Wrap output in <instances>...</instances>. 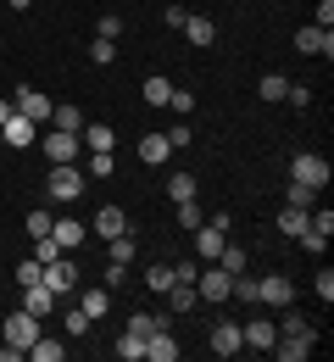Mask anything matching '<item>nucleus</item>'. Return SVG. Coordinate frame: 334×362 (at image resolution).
Returning <instances> with one entry per match:
<instances>
[{
  "instance_id": "obj_1",
  "label": "nucleus",
  "mask_w": 334,
  "mask_h": 362,
  "mask_svg": "<svg viewBox=\"0 0 334 362\" xmlns=\"http://www.w3.org/2000/svg\"><path fill=\"white\" fill-rule=\"evenodd\" d=\"M195 296H201L206 307H223V301L234 296V273L217 268V262H206V268L195 273Z\"/></svg>"
},
{
  "instance_id": "obj_2",
  "label": "nucleus",
  "mask_w": 334,
  "mask_h": 362,
  "mask_svg": "<svg viewBox=\"0 0 334 362\" xmlns=\"http://www.w3.org/2000/svg\"><path fill=\"white\" fill-rule=\"evenodd\" d=\"M40 334H45V317H34V313H28V307H23V313H11V317H6V346H17L23 357H28V346H34Z\"/></svg>"
},
{
  "instance_id": "obj_3",
  "label": "nucleus",
  "mask_w": 334,
  "mask_h": 362,
  "mask_svg": "<svg viewBox=\"0 0 334 362\" xmlns=\"http://www.w3.org/2000/svg\"><path fill=\"white\" fill-rule=\"evenodd\" d=\"M290 179H295V184H312V189H323V184L334 179V168H329V156H318V151H301V156L290 162Z\"/></svg>"
},
{
  "instance_id": "obj_4",
  "label": "nucleus",
  "mask_w": 334,
  "mask_h": 362,
  "mask_svg": "<svg viewBox=\"0 0 334 362\" xmlns=\"http://www.w3.org/2000/svg\"><path fill=\"white\" fill-rule=\"evenodd\" d=\"M45 189H50V201H78V195H84V173H78L73 162H50Z\"/></svg>"
},
{
  "instance_id": "obj_5",
  "label": "nucleus",
  "mask_w": 334,
  "mask_h": 362,
  "mask_svg": "<svg viewBox=\"0 0 334 362\" xmlns=\"http://www.w3.org/2000/svg\"><path fill=\"white\" fill-rule=\"evenodd\" d=\"M206 346H212V357H239V351H245L239 323H234V317H217V323H212V334H206Z\"/></svg>"
},
{
  "instance_id": "obj_6",
  "label": "nucleus",
  "mask_w": 334,
  "mask_h": 362,
  "mask_svg": "<svg viewBox=\"0 0 334 362\" xmlns=\"http://www.w3.org/2000/svg\"><path fill=\"white\" fill-rule=\"evenodd\" d=\"M223 245H229V228H223V223H212V218H206V223L195 228V257H201V262H217V251H223Z\"/></svg>"
},
{
  "instance_id": "obj_7",
  "label": "nucleus",
  "mask_w": 334,
  "mask_h": 362,
  "mask_svg": "<svg viewBox=\"0 0 334 362\" xmlns=\"http://www.w3.org/2000/svg\"><path fill=\"white\" fill-rule=\"evenodd\" d=\"M0 139H6L11 151H23V145H34V139H40V123H34V117H23V112H11V117L0 123Z\"/></svg>"
},
{
  "instance_id": "obj_8",
  "label": "nucleus",
  "mask_w": 334,
  "mask_h": 362,
  "mask_svg": "<svg viewBox=\"0 0 334 362\" xmlns=\"http://www.w3.org/2000/svg\"><path fill=\"white\" fill-rule=\"evenodd\" d=\"M239 340H245V351H268L279 340V323L273 317H251V323H239Z\"/></svg>"
},
{
  "instance_id": "obj_9",
  "label": "nucleus",
  "mask_w": 334,
  "mask_h": 362,
  "mask_svg": "<svg viewBox=\"0 0 334 362\" xmlns=\"http://www.w3.org/2000/svg\"><path fill=\"white\" fill-rule=\"evenodd\" d=\"M40 145H45V156L50 162H78V134H67V129H50V134H40Z\"/></svg>"
},
{
  "instance_id": "obj_10",
  "label": "nucleus",
  "mask_w": 334,
  "mask_h": 362,
  "mask_svg": "<svg viewBox=\"0 0 334 362\" xmlns=\"http://www.w3.org/2000/svg\"><path fill=\"white\" fill-rule=\"evenodd\" d=\"M295 50H301V56H323V62H329V56H334V28H318V23H312V28H301V34H295Z\"/></svg>"
},
{
  "instance_id": "obj_11",
  "label": "nucleus",
  "mask_w": 334,
  "mask_h": 362,
  "mask_svg": "<svg viewBox=\"0 0 334 362\" xmlns=\"http://www.w3.org/2000/svg\"><path fill=\"white\" fill-rule=\"evenodd\" d=\"M40 284H45V290H56V296H67V290L78 284V268H73L67 257H56V262H45V273H40Z\"/></svg>"
},
{
  "instance_id": "obj_12",
  "label": "nucleus",
  "mask_w": 334,
  "mask_h": 362,
  "mask_svg": "<svg viewBox=\"0 0 334 362\" xmlns=\"http://www.w3.org/2000/svg\"><path fill=\"white\" fill-rule=\"evenodd\" d=\"M262 307H295V284H290L285 273H273V279H262Z\"/></svg>"
},
{
  "instance_id": "obj_13",
  "label": "nucleus",
  "mask_w": 334,
  "mask_h": 362,
  "mask_svg": "<svg viewBox=\"0 0 334 362\" xmlns=\"http://www.w3.org/2000/svg\"><path fill=\"white\" fill-rule=\"evenodd\" d=\"M145 362H179V340H173V329L145 334Z\"/></svg>"
},
{
  "instance_id": "obj_14",
  "label": "nucleus",
  "mask_w": 334,
  "mask_h": 362,
  "mask_svg": "<svg viewBox=\"0 0 334 362\" xmlns=\"http://www.w3.org/2000/svg\"><path fill=\"white\" fill-rule=\"evenodd\" d=\"M11 112H23V117H34L40 129L50 123V95H40V90H17V106Z\"/></svg>"
},
{
  "instance_id": "obj_15",
  "label": "nucleus",
  "mask_w": 334,
  "mask_h": 362,
  "mask_svg": "<svg viewBox=\"0 0 334 362\" xmlns=\"http://www.w3.org/2000/svg\"><path fill=\"white\" fill-rule=\"evenodd\" d=\"M90 223H95L100 240H117V234H129V212H123V206H100Z\"/></svg>"
},
{
  "instance_id": "obj_16",
  "label": "nucleus",
  "mask_w": 334,
  "mask_h": 362,
  "mask_svg": "<svg viewBox=\"0 0 334 362\" xmlns=\"http://www.w3.org/2000/svg\"><path fill=\"white\" fill-rule=\"evenodd\" d=\"M268 351H273L279 362H306V357H312V340H301V334H279Z\"/></svg>"
},
{
  "instance_id": "obj_17",
  "label": "nucleus",
  "mask_w": 334,
  "mask_h": 362,
  "mask_svg": "<svg viewBox=\"0 0 334 362\" xmlns=\"http://www.w3.org/2000/svg\"><path fill=\"white\" fill-rule=\"evenodd\" d=\"M84 234H90V228L73 223V218H56V223H50V240H56L61 251H78V245H84Z\"/></svg>"
},
{
  "instance_id": "obj_18",
  "label": "nucleus",
  "mask_w": 334,
  "mask_h": 362,
  "mask_svg": "<svg viewBox=\"0 0 334 362\" xmlns=\"http://www.w3.org/2000/svg\"><path fill=\"white\" fill-rule=\"evenodd\" d=\"M23 307H28L34 317H50V313H56V290H45V284H28V290H23Z\"/></svg>"
},
{
  "instance_id": "obj_19",
  "label": "nucleus",
  "mask_w": 334,
  "mask_h": 362,
  "mask_svg": "<svg viewBox=\"0 0 334 362\" xmlns=\"http://www.w3.org/2000/svg\"><path fill=\"white\" fill-rule=\"evenodd\" d=\"M167 156H173V145H167V134H145V139H140V162H145V168H162Z\"/></svg>"
},
{
  "instance_id": "obj_20",
  "label": "nucleus",
  "mask_w": 334,
  "mask_h": 362,
  "mask_svg": "<svg viewBox=\"0 0 334 362\" xmlns=\"http://www.w3.org/2000/svg\"><path fill=\"white\" fill-rule=\"evenodd\" d=\"M184 40L190 45H217V23L212 17H184Z\"/></svg>"
},
{
  "instance_id": "obj_21",
  "label": "nucleus",
  "mask_w": 334,
  "mask_h": 362,
  "mask_svg": "<svg viewBox=\"0 0 334 362\" xmlns=\"http://www.w3.org/2000/svg\"><path fill=\"white\" fill-rule=\"evenodd\" d=\"M61 357H67V346H61L56 334H40V340L28 346V362H61Z\"/></svg>"
},
{
  "instance_id": "obj_22",
  "label": "nucleus",
  "mask_w": 334,
  "mask_h": 362,
  "mask_svg": "<svg viewBox=\"0 0 334 362\" xmlns=\"http://www.w3.org/2000/svg\"><path fill=\"white\" fill-rule=\"evenodd\" d=\"M78 145H90V151H112L117 134H112L106 123H84V129H78Z\"/></svg>"
},
{
  "instance_id": "obj_23",
  "label": "nucleus",
  "mask_w": 334,
  "mask_h": 362,
  "mask_svg": "<svg viewBox=\"0 0 334 362\" xmlns=\"http://www.w3.org/2000/svg\"><path fill=\"white\" fill-rule=\"evenodd\" d=\"M234 296H239V301H245V307H262V279H256V273H245V268H239V273H234Z\"/></svg>"
},
{
  "instance_id": "obj_24",
  "label": "nucleus",
  "mask_w": 334,
  "mask_h": 362,
  "mask_svg": "<svg viewBox=\"0 0 334 362\" xmlns=\"http://www.w3.org/2000/svg\"><path fill=\"white\" fill-rule=\"evenodd\" d=\"M279 334H301V340H318V329L306 323L301 313H290V307H279Z\"/></svg>"
},
{
  "instance_id": "obj_25",
  "label": "nucleus",
  "mask_w": 334,
  "mask_h": 362,
  "mask_svg": "<svg viewBox=\"0 0 334 362\" xmlns=\"http://www.w3.org/2000/svg\"><path fill=\"white\" fill-rule=\"evenodd\" d=\"M112 357H117V362H145V340L123 329V334H117V346H112Z\"/></svg>"
},
{
  "instance_id": "obj_26",
  "label": "nucleus",
  "mask_w": 334,
  "mask_h": 362,
  "mask_svg": "<svg viewBox=\"0 0 334 362\" xmlns=\"http://www.w3.org/2000/svg\"><path fill=\"white\" fill-rule=\"evenodd\" d=\"M195 307H201L195 284H173V290H167V313H195Z\"/></svg>"
},
{
  "instance_id": "obj_27",
  "label": "nucleus",
  "mask_w": 334,
  "mask_h": 362,
  "mask_svg": "<svg viewBox=\"0 0 334 362\" xmlns=\"http://www.w3.org/2000/svg\"><path fill=\"white\" fill-rule=\"evenodd\" d=\"M50 129H67V134H78V129H84V112H78V106H50Z\"/></svg>"
},
{
  "instance_id": "obj_28",
  "label": "nucleus",
  "mask_w": 334,
  "mask_h": 362,
  "mask_svg": "<svg viewBox=\"0 0 334 362\" xmlns=\"http://www.w3.org/2000/svg\"><path fill=\"white\" fill-rule=\"evenodd\" d=\"M106 257H112V262H123V268H129V262H134V257H140V245H134V234H117V240H106Z\"/></svg>"
},
{
  "instance_id": "obj_29",
  "label": "nucleus",
  "mask_w": 334,
  "mask_h": 362,
  "mask_svg": "<svg viewBox=\"0 0 334 362\" xmlns=\"http://www.w3.org/2000/svg\"><path fill=\"white\" fill-rule=\"evenodd\" d=\"M78 307L90 313V323H95V317L112 313V296H106V290H84V296H78Z\"/></svg>"
},
{
  "instance_id": "obj_30",
  "label": "nucleus",
  "mask_w": 334,
  "mask_h": 362,
  "mask_svg": "<svg viewBox=\"0 0 334 362\" xmlns=\"http://www.w3.org/2000/svg\"><path fill=\"white\" fill-rule=\"evenodd\" d=\"M306 223H312V212H301V206H285V212H279V234H290V240H295Z\"/></svg>"
},
{
  "instance_id": "obj_31",
  "label": "nucleus",
  "mask_w": 334,
  "mask_h": 362,
  "mask_svg": "<svg viewBox=\"0 0 334 362\" xmlns=\"http://www.w3.org/2000/svg\"><path fill=\"white\" fill-rule=\"evenodd\" d=\"M167 95H173V84H167L162 73H150V78H145V106H167Z\"/></svg>"
},
{
  "instance_id": "obj_32",
  "label": "nucleus",
  "mask_w": 334,
  "mask_h": 362,
  "mask_svg": "<svg viewBox=\"0 0 334 362\" xmlns=\"http://www.w3.org/2000/svg\"><path fill=\"white\" fill-rule=\"evenodd\" d=\"M217 268H229V273H239V268H251V257H245V245H234V240H229V245H223V251H217Z\"/></svg>"
},
{
  "instance_id": "obj_33",
  "label": "nucleus",
  "mask_w": 334,
  "mask_h": 362,
  "mask_svg": "<svg viewBox=\"0 0 334 362\" xmlns=\"http://www.w3.org/2000/svg\"><path fill=\"white\" fill-rule=\"evenodd\" d=\"M285 90H290V78H285V73H268V78L256 84V95H262V100H273V106L285 100Z\"/></svg>"
},
{
  "instance_id": "obj_34",
  "label": "nucleus",
  "mask_w": 334,
  "mask_h": 362,
  "mask_svg": "<svg viewBox=\"0 0 334 362\" xmlns=\"http://www.w3.org/2000/svg\"><path fill=\"white\" fill-rule=\"evenodd\" d=\"M167 195H173V206H179V201H195V179L190 173H167Z\"/></svg>"
},
{
  "instance_id": "obj_35",
  "label": "nucleus",
  "mask_w": 334,
  "mask_h": 362,
  "mask_svg": "<svg viewBox=\"0 0 334 362\" xmlns=\"http://www.w3.org/2000/svg\"><path fill=\"white\" fill-rule=\"evenodd\" d=\"M312 201H318V189H312V184H295V179H290V201H285V206H301V212H312Z\"/></svg>"
},
{
  "instance_id": "obj_36",
  "label": "nucleus",
  "mask_w": 334,
  "mask_h": 362,
  "mask_svg": "<svg viewBox=\"0 0 334 362\" xmlns=\"http://www.w3.org/2000/svg\"><path fill=\"white\" fill-rule=\"evenodd\" d=\"M145 284L167 296V290H173V262H162V268H150V273H145Z\"/></svg>"
},
{
  "instance_id": "obj_37",
  "label": "nucleus",
  "mask_w": 334,
  "mask_h": 362,
  "mask_svg": "<svg viewBox=\"0 0 334 362\" xmlns=\"http://www.w3.org/2000/svg\"><path fill=\"white\" fill-rule=\"evenodd\" d=\"M61 329H67V340L90 334V313H84V307H78V313H67V317H61Z\"/></svg>"
},
{
  "instance_id": "obj_38",
  "label": "nucleus",
  "mask_w": 334,
  "mask_h": 362,
  "mask_svg": "<svg viewBox=\"0 0 334 362\" xmlns=\"http://www.w3.org/2000/svg\"><path fill=\"white\" fill-rule=\"evenodd\" d=\"M56 257H61V245H56L50 234H40V240H34V262L45 268V262H56Z\"/></svg>"
},
{
  "instance_id": "obj_39",
  "label": "nucleus",
  "mask_w": 334,
  "mask_h": 362,
  "mask_svg": "<svg viewBox=\"0 0 334 362\" xmlns=\"http://www.w3.org/2000/svg\"><path fill=\"white\" fill-rule=\"evenodd\" d=\"M201 223H206V218H201V206H195V201H179V228H190V234H195Z\"/></svg>"
},
{
  "instance_id": "obj_40",
  "label": "nucleus",
  "mask_w": 334,
  "mask_h": 362,
  "mask_svg": "<svg viewBox=\"0 0 334 362\" xmlns=\"http://www.w3.org/2000/svg\"><path fill=\"white\" fill-rule=\"evenodd\" d=\"M112 173V151H90V173L84 179H106Z\"/></svg>"
},
{
  "instance_id": "obj_41",
  "label": "nucleus",
  "mask_w": 334,
  "mask_h": 362,
  "mask_svg": "<svg viewBox=\"0 0 334 362\" xmlns=\"http://www.w3.org/2000/svg\"><path fill=\"white\" fill-rule=\"evenodd\" d=\"M40 273H45V268H40L34 257H28V262H23V268L11 273V279H17V290H28V284H40Z\"/></svg>"
},
{
  "instance_id": "obj_42",
  "label": "nucleus",
  "mask_w": 334,
  "mask_h": 362,
  "mask_svg": "<svg viewBox=\"0 0 334 362\" xmlns=\"http://www.w3.org/2000/svg\"><path fill=\"white\" fill-rule=\"evenodd\" d=\"M23 223H28V234H34V240H40V234H50V223H56V218H50L45 206H40V212H28V218H23Z\"/></svg>"
},
{
  "instance_id": "obj_43",
  "label": "nucleus",
  "mask_w": 334,
  "mask_h": 362,
  "mask_svg": "<svg viewBox=\"0 0 334 362\" xmlns=\"http://www.w3.org/2000/svg\"><path fill=\"white\" fill-rule=\"evenodd\" d=\"M117 34H123V17H117V11H106V17H100V28H95V40H117Z\"/></svg>"
},
{
  "instance_id": "obj_44",
  "label": "nucleus",
  "mask_w": 334,
  "mask_h": 362,
  "mask_svg": "<svg viewBox=\"0 0 334 362\" xmlns=\"http://www.w3.org/2000/svg\"><path fill=\"white\" fill-rule=\"evenodd\" d=\"M167 106H173L179 117H190V112H195V95L190 90H173V95H167Z\"/></svg>"
},
{
  "instance_id": "obj_45",
  "label": "nucleus",
  "mask_w": 334,
  "mask_h": 362,
  "mask_svg": "<svg viewBox=\"0 0 334 362\" xmlns=\"http://www.w3.org/2000/svg\"><path fill=\"white\" fill-rule=\"evenodd\" d=\"M112 56H117V45H112V40H95V45H90V62H95V67H106Z\"/></svg>"
},
{
  "instance_id": "obj_46",
  "label": "nucleus",
  "mask_w": 334,
  "mask_h": 362,
  "mask_svg": "<svg viewBox=\"0 0 334 362\" xmlns=\"http://www.w3.org/2000/svg\"><path fill=\"white\" fill-rule=\"evenodd\" d=\"M318 301H323V307L334 301V273L329 268H318Z\"/></svg>"
},
{
  "instance_id": "obj_47",
  "label": "nucleus",
  "mask_w": 334,
  "mask_h": 362,
  "mask_svg": "<svg viewBox=\"0 0 334 362\" xmlns=\"http://www.w3.org/2000/svg\"><path fill=\"white\" fill-rule=\"evenodd\" d=\"M285 100H290V106H312V90H306V84H290Z\"/></svg>"
},
{
  "instance_id": "obj_48",
  "label": "nucleus",
  "mask_w": 334,
  "mask_h": 362,
  "mask_svg": "<svg viewBox=\"0 0 334 362\" xmlns=\"http://www.w3.org/2000/svg\"><path fill=\"white\" fill-rule=\"evenodd\" d=\"M123 279H129V268H123V262H106V290H117Z\"/></svg>"
},
{
  "instance_id": "obj_49",
  "label": "nucleus",
  "mask_w": 334,
  "mask_h": 362,
  "mask_svg": "<svg viewBox=\"0 0 334 362\" xmlns=\"http://www.w3.org/2000/svg\"><path fill=\"white\" fill-rule=\"evenodd\" d=\"M184 17H190L184 6H167V11H162V23H167V28H184Z\"/></svg>"
},
{
  "instance_id": "obj_50",
  "label": "nucleus",
  "mask_w": 334,
  "mask_h": 362,
  "mask_svg": "<svg viewBox=\"0 0 334 362\" xmlns=\"http://www.w3.org/2000/svg\"><path fill=\"white\" fill-rule=\"evenodd\" d=\"M318 28H334V0H318Z\"/></svg>"
},
{
  "instance_id": "obj_51",
  "label": "nucleus",
  "mask_w": 334,
  "mask_h": 362,
  "mask_svg": "<svg viewBox=\"0 0 334 362\" xmlns=\"http://www.w3.org/2000/svg\"><path fill=\"white\" fill-rule=\"evenodd\" d=\"M6 117H11V100H6V95H0V123H6Z\"/></svg>"
},
{
  "instance_id": "obj_52",
  "label": "nucleus",
  "mask_w": 334,
  "mask_h": 362,
  "mask_svg": "<svg viewBox=\"0 0 334 362\" xmlns=\"http://www.w3.org/2000/svg\"><path fill=\"white\" fill-rule=\"evenodd\" d=\"M28 6H34V0H11V11H28Z\"/></svg>"
}]
</instances>
